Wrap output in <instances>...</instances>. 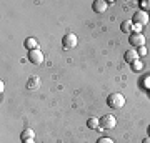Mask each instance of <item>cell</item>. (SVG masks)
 Listing matches in <instances>:
<instances>
[{
	"label": "cell",
	"instance_id": "obj_1",
	"mask_svg": "<svg viewBox=\"0 0 150 143\" xmlns=\"http://www.w3.org/2000/svg\"><path fill=\"white\" fill-rule=\"evenodd\" d=\"M107 105L110 108H113V110H120L125 105V97L122 93H110L107 97Z\"/></svg>",
	"mask_w": 150,
	"mask_h": 143
},
{
	"label": "cell",
	"instance_id": "obj_2",
	"mask_svg": "<svg viewBox=\"0 0 150 143\" xmlns=\"http://www.w3.org/2000/svg\"><path fill=\"white\" fill-rule=\"evenodd\" d=\"M149 20H150V17H149V13L147 12H144V10H137L134 13V17H132V22H134L135 25H147L149 23Z\"/></svg>",
	"mask_w": 150,
	"mask_h": 143
},
{
	"label": "cell",
	"instance_id": "obj_3",
	"mask_svg": "<svg viewBox=\"0 0 150 143\" xmlns=\"http://www.w3.org/2000/svg\"><path fill=\"white\" fill-rule=\"evenodd\" d=\"M77 43H79V38L75 33H67L64 38H62V45H64L65 50H72V48L77 47Z\"/></svg>",
	"mask_w": 150,
	"mask_h": 143
},
{
	"label": "cell",
	"instance_id": "obj_4",
	"mask_svg": "<svg viewBox=\"0 0 150 143\" xmlns=\"http://www.w3.org/2000/svg\"><path fill=\"white\" fill-rule=\"evenodd\" d=\"M115 125H117V120L113 115H103L100 118V128L102 130H112V128H115Z\"/></svg>",
	"mask_w": 150,
	"mask_h": 143
},
{
	"label": "cell",
	"instance_id": "obj_5",
	"mask_svg": "<svg viewBox=\"0 0 150 143\" xmlns=\"http://www.w3.org/2000/svg\"><path fill=\"white\" fill-rule=\"evenodd\" d=\"M129 42H130V45L132 47H137V48H140V47H145V37L142 35V33H130V37H129Z\"/></svg>",
	"mask_w": 150,
	"mask_h": 143
},
{
	"label": "cell",
	"instance_id": "obj_6",
	"mask_svg": "<svg viewBox=\"0 0 150 143\" xmlns=\"http://www.w3.org/2000/svg\"><path fill=\"white\" fill-rule=\"evenodd\" d=\"M28 60H30V63H33V65L43 63V53H42V50H38V48L30 50V52H28Z\"/></svg>",
	"mask_w": 150,
	"mask_h": 143
},
{
	"label": "cell",
	"instance_id": "obj_7",
	"mask_svg": "<svg viewBox=\"0 0 150 143\" xmlns=\"http://www.w3.org/2000/svg\"><path fill=\"white\" fill-rule=\"evenodd\" d=\"M40 77H37V75H33V77H30L28 78V82H27V88L28 90H32V92H35V90H38L40 88Z\"/></svg>",
	"mask_w": 150,
	"mask_h": 143
},
{
	"label": "cell",
	"instance_id": "obj_8",
	"mask_svg": "<svg viewBox=\"0 0 150 143\" xmlns=\"http://www.w3.org/2000/svg\"><path fill=\"white\" fill-rule=\"evenodd\" d=\"M108 4L105 2V0H95L93 4H92V8H93V12H97V13H103V12L107 10Z\"/></svg>",
	"mask_w": 150,
	"mask_h": 143
},
{
	"label": "cell",
	"instance_id": "obj_9",
	"mask_svg": "<svg viewBox=\"0 0 150 143\" xmlns=\"http://www.w3.org/2000/svg\"><path fill=\"white\" fill-rule=\"evenodd\" d=\"M139 52H137V50H129V52L125 53V62H127V63H134V62H137V60H139Z\"/></svg>",
	"mask_w": 150,
	"mask_h": 143
},
{
	"label": "cell",
	"instance_id": "obj_10",
	"mask_svg": "<svg viewBox=\"0 0 150 143\" xmlns=\"http://www.w3.org/2000/svg\"><path fill=\"white\" fill-rule=\"evenodd\" d=\"M87 127L92 128V130H102V128H100V120L97 117L88 118V120H87Z\"/></svg>",
	"mask_w": 150,
	"mask_h": 143
},
{
	"label": "cell",
	"instance_id": "obj_11",
	"mask_svg": "<svg viewBox=\"0 0 150 143\" xmlns=\"http://www.w3.org/2000/svg\"><path fill=\"white\" fill-rule=\"evenodd\" d=\"M120 30L125 32V33H132V30H134V22L132 20H125L122 25H120Z\"/></svg>",
	"mask_w": 150,
	"mask_h": 143
},
{
	"label": "cell",
	"instance_id": "obj_12",
	"mask_svg": "<svg viewBox=\"0 0 150 143\" xmlns=\"http://www.w3.org/2000/svg\"><path fill=\"white\" fill-rule=\"evenodd\" d=\"M25 48H27L28 52H30V50H35V48H38L37 40H35V38H27V40H25Z\"/></svg>",
	"mask_w": 150,
	"mask_h": 143
},
{
	"label": "cell",
	"instance_id": "obj_13",
	"mask_svg": "<svg viewBox=\"0 0 150 143\" xmlns=\"http://www.w3.org/2000/svg\"><path fill=\"white\" fill-rule=\"evenodd\" d=\"M22 142H25V140H32L33 137H35V133H33V130L32 128H27V130H23L22 132Z\"/></svg>",
	"mask_w": 150,
	"mask_h": 143
},
{
	"label": "cell",
	"instance_id": "obj_14",
	"mask_svg": "<svg viewBox=\"0 0 150 143\" xmlns=\"http://www.w3.org/2000/svg\"><path fill=\"white\" fill-rule=\"evenodd\" d=\"M130 65H132V70L134 72H140V70L144 68V63L140 60H137V62H134V63H130Z\"/></svg>",
	"mask_w": 150,
	"mask_h": 143
},
{
	"label": "cell",
	"instance_id": "obj_15",
	"mask_svg": "<svg viewBox=\"0 0 150 143\" xmlns=\"http://www.w3.org/2000/svg\"><path fill=\"white\" fill-rule=\"evenodd\" d=\"M140 7H142V10L147 12V8H150V0H147V2H140Z\"/></svg>",
	"mask_w": 150,
	"mask_h": 143
},
{
	"label": "cell",
	"instance_id": "obj_16",
	"mask_svg": "<svg viewBox=\"0 0 150 143\" xmlns=\"http://www.w3.org/2000/svg\"><path fill=\"white\" fill-rule=\"evenodd\" d=\"M97 143H115V142H113L112 138H107V137H102V138H100V140H98V142H97Z\"/></svg>",
	"mask_w": 150,
	"mask_h": 143
},
{
	"label": "cell",
	"instance_id": "obj_17",
	"mask_svg": "<svg viewBox=\"0 0 150 143\" xmlns=\"http://www.w3.org/2000/svg\"><path fill=\"white\" fill-rule=\"evenodd\" d=\"M139 55H147V48H145V47H140V48H139Z\"/></svg>",
	"mask_w": 150,
	"mask_h": 143
},
{
	"label": "cell",
	"instance_id": "obj_18",
	"mask_svg": "<svg viewBox=\"0 0 150 143\" xmlns=\"http://www.w3.org/2000/svg\"><path fill=\"white\" fill-rule=\"evenodd\" d=\"M142 143H150V137H147V138H145V140H144Z\"/></svg>",
	"mask_w": 150,
	"mask_h": 143
},
{
	"label": "cell",
	"instance_id": "obj_19",
	"mask_svg": "<svg viewBox=\"0 0 150 143\" xmlns=\"http://www.w3.org/2000/svg\"><path fill=\"white\" fill-rule=\"evenodd\" d=\"M23 143H35V142H33V138H32V140H25Z\"/></svg>",
	"mask_w": 150,
	"mask_h": 143
},
{
	"label": "cell",
	"instance_id": "obj_20",
	"mask_svg": "<svg viewBox=\"0 0 150 143\" xmlns=\"http://www.w3.org/2000/svg\"><path fill=\"white\" fill-rule=\"evenodd\" d=\"M147 132H149V137H150V125H149V130H147Z\"/></svg>",
	"mask_w": 150,
	"mask_h": 143
}]
</instances>
